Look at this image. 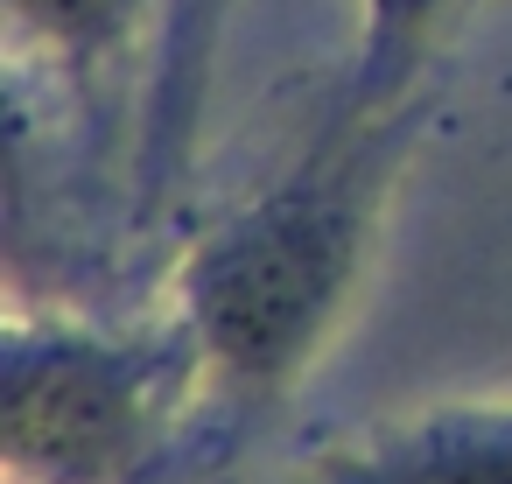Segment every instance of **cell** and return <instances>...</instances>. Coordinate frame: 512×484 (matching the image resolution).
<instances>
[{
  "mask_svg": "<svg viewBox=\"0 0 512 484\" xmlns=\"http://www.w3.org/2000/svg\"><path fill=\"white\" fill-rule=\"evenodd\" d=\"M400 113H351L288 183L211 225L176 267V330L197 351V414H260L337 330L400 162Z\"/></svg>",
  "mask_w": 512,
  "mask_h": 484,
  "instance_id": "obj_1",
  "label": "cell"
},
{
  "mask_svg": "<svg viewBox=\"0 0 512 484\" xmlns=\"http://www.w3.org/2000/svg\"><path fill=\"white\" fill-rule=\"evenodd\" d=\"M183 414H197V351L176 323L155 337L71 323L8 330V484H148L169 463Z\"/></svg>",
  "mask_w": 512,
  "mask_h": 484,
  "instance_id": "obj_2",
  "label": "cell"
},
{
  "mask_svg": "<svg viewBox=\"0 0 512 484\" xmlns=\"http://www.w3.org/2000/svg\"><path fill=\"white\" fill-rule=\"evenodd\" d=\"M295 484H512V407H435L330 449Z\"/></svg>",
  "mask_w": 512,
  "mask_h": 484,
  "instance_id": "obj_3",
  "label": "cell"
},
{
  "mask_svg": "<svg viewBox=\"0 0 512 484\" xmlns=\"http://www.w3.org/2000/svg\"><path fill=\"white\" fill-rule=\"evenodd\" d=\"M22 64H50L64 92H106L141 64L148 29L169 0H0Z\"/></svg>",
  "mask_w": 512,
  "mask_h": 484,
  "instance_id": "obj_4",
  "label": "cell"
},
{
  "mask_svg": "<svg viewBox=\"0 0 512 484\" xmlns=\"http://www.w3.org/2000/svg\"><path fill=\"white\" fill-rule=\"evenodd\" d=\"M204 50H211V0H169V36H162V64H155V113H148V162H141V197L148 204L183 169Z\"/></svg>",
  "mask_w": 512,
  "mask_h": 484,
  "instance_id": "obj_5",
  "label": "cell"
},
{
  "mask_svg": "<svg viewBox=\"0 0 512 484\" xmlns=\"http://www.w3.org/2000/svg\"><path fill=\"white\" fill-rule=\"evenodd\" d=\"M449 15H456V0H365V43H358L351 113H393Z\"/></svg>",
  "mask_w": 512,
  "mask_h": 484,
  "instance_id": "obj_6",
  "label": "cell"
}]
</instances>
